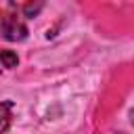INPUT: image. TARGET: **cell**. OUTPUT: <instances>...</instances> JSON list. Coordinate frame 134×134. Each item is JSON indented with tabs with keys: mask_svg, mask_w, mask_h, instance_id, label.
I'll return each mask as SVG.
<instances>
[{
	"mask_svg": "<svg viewBox=\"0 0 134 134\" xmlns=\"http://www.w3.org/2000/svg\"><path fill=\"white\" fill-rule=\"evenodd\" d=\"M10 119H13V103L0 100V134H4L8 130Z\"/></svg>",
	"mask_w": 134,
	"mask_h": 134,
	"instance_id": "7a4b0ae2",
	"label": "cell"
},
{
	"mask_svg": "<svg viewBox=\"0 0 134 134\" xmlns=\"http://www.w3.org/2000/svg\"><path fill=\"white\" fill-rule=\"evenodd\" d=\"M130 115H132V124H134V111H132V113H130Z\"/></svg>",
	"mask_w": 134,
	"mask_h": 134,
	"instance_id": "5b68a950",
	"label": "cell"
},
{
	"mask_svg": "<svg viewBox=\"0 0 134 134\" xmlns=\"http://www.w3.org/2000/svg\"><path fill=\"white\" fill-rule=\"evenodd\" d=\"M0 61H2V65L8 67V69L17 67V63H19L17 52H13V50H0Z\"/></svg>",
	"mask_w": 134,
	"mask_h": 134,
	"instance_id": "3957f363",
	"label": "cell"
},
{
	"mask_svg": "<svg viewBox=\"0 0 134 134\" xmlns=\"http://www.w3.org/2000/svg\"><path fill=\"white\" fill-rule=\"evenodd\" d=\"M0 38L8 42H21L27 38V23L13 10H0Z\"/></svg>",
	"mask_w": 134,
	"mask_h": 134,
	"instance_id": "6da1fadb",
	"label": "cell"
},
{
	"mask_svg": "<svg viewBox=\"0 0 134 134\" xmlns=\"http://www.w3.org/2000/svg\"><path fill=\"white\" fill-rule=\"evenodd\" d=\"M40 8H42V4H36V6H34V4H27V6H23L25 15H36V13L40 10Z\"/></svg>",
	"mask_w": 134,
	"mask_h": 134,
	"instance_id": "277c9868",
	"label": "cell"
}]
</instances>
